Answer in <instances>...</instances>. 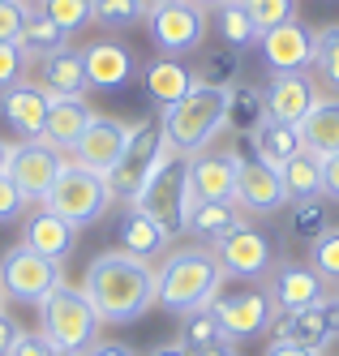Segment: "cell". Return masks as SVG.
Instances as JSON below:
<instances>
[{
  "mask_svg": "<svg viewBox=\"0 0 339 356\" xmlns=\"http://www.w3.org/2000/svg\"><path fill=\"white\" fill-rule=\"evenodd\" d=\"M82 292L95 305L99 322L125 326L155 309V266L142 258H129L120 249H103L90 258L82 275Z\"/></svg>",
  "mask_w": 339,
  "mask_h": 356,
  "instance_id": "obj_1",
  "label": "cell"
},
{
  "mask_svg": "<svg viewBox=\"0 0 339 356\" xmlns=\"http://www.w3.org/2000/svg\"><path fill=\"white\" fill-rule=\"evenodd\" d=\"M223 288V266L211 245H185L168 249V258L155 270V305H164L168 314H198L206 309Z\"/></svg>",
  "mask_w": 339,
  "mask_h": 356,
  "instance_id": "obj_2",
  "label": "cell"
},
{
  "mask_svg": "<svg viewBox=\"0 0 339 356\" xmlns=\"http://www.w3.org/2000/svg\"><path fill=\"white\" fill-rule=\"evenodd\" d=\"M159 129L176 155H198L228 129V90L198 82L185 99L159 112Z\"/></svg>",
  "mask_w": 339,
  "mask_h": 356,
  "instance_id": "obj_3",
  "label": "cell"
},
{
  "mask_svg": "<svg viewBox=\"0 0 339 356\" xmlns=\"http://www.w3.org/2000/svg\"><path fill=\"white\" fill-rule=\"evenodd\" d=\"M99 326L103 322L95 314V305L73 284H61L39 305V335L65 356H86L99 343Z\"/></svg>",
  "mask_w": 339,
  "mask_h": 356,
  "instance_id": "obj_4",
  "label": "cell"
},
{
  "mask_svg": "<svg viewBox=\"0 0 339 356\" xmlns=\"http://www.w3.org/2000/svg\"><path fill=\"white\" fill-rule=\"evenodd\" d=\"M134 207L146 211V215H155L168 232H185V219L198 207V197L189 189V155L168 150V155L159 159V168L146 176V185L134 197Z\"/></svg>",
  "mask_w": 339,
  "mask_h": 356,
  "instance_id": "obj_5",
  "label": "cell"
},
{
  "mask_svg": "<svg viewBox=\"0 0 339 356\" xmlns=\"http://www.w3.org/2000/svg\"><path fill=\"white\" fill-rule=\"evenodd\" d=\"M39 207L52 211V215H61V219L73 223V227H86V223H99L103 215H108L112 193H108V181H103L99 172H90V168H82V163L65 159L61 176L52 181V189L43 193Z\"/></svg>",
  "mask_w": 339,
  "mask_h": 356,
  "instance_id": "obj_6",
  "label": "cell"
},
{
  "mask_svg": "<svg viewBox=\"0 0 339 356\" xmlns=\"http://www.w3.org/2000/svg\"><path fill=\"white\" fill-rule=\"evenodd\" d=\"M168 138L159 129V120H134V134H129V146H125V155L116 159V168L103 176L108 181V193L112 202H125V207H134V197L142 193L146 185V176L159 168V159L168 155Z\"/></svg>",
  "mask_w": 339,
  "mask_h": 356,
  "instance_id": "obj_7",
  "label": "cell"
},
{
  "mask_svg": "<svg viewBox=\"0 0 339 356\" xmlns=\"http://www.w3.org/2000/svg\"><path fill=\"white\" fill-rule=\"evenodd\" d=\"M65 284V275H61V262H52L43 258V253H35L31 245H13L0 253V288H5L9 300H22V305H39L52 296Z\"/></svg>",
  "mask_w": 339,
  "mask_h": 356,
  "instance_id": "obj_8",
  "label": "cell"
},
{
  "mask_svg": "<svg viewBox=\"0 0 339 356\" xmlns=\"http://www.w3.org/2000/svg\"><path fill=\"white\" fill-rule=\"evenodd\" d=\"M146 31L150 43L164 56H189L206 43V9L198 0H172V5H150L146 9Z\"/></svg>",
  "mask_w": 339,
  "mask_h": 356,
  "instance_id": "obj_9",
  "label": "cell"
},
{
  "mask_svg": "<svg viewBox=\"0 0 339 356\" xmlns=\"http://www.w3.org/2000/svg\"><path fill=\"white\" fill-rule=\"evenodd\" d=\"M215 249V258L223 266V279H245V284H258V279H267L275 270V245L271 236L262 232V227H253V223H241V227H232V232L223 241L211 245Z\"/></svg>",
  "mask_w": 339,
  "mask_h": 356,
  "instance_id": "obj_10",
  "label": "cell"
},
{
  "mask_svg": "<svg viewBox=\"0 0 339 356\" xmlns=\"http://www.w3.org/2000/svg\"><path fill=\"white\" fill-rule=\"evenodd\" d=\"M206 309L215 314V322L223 326V335L232 343L241 339H258L262 330L275 326V305H271V292L267 288H245V292H219Z\"/></svg>",
  "mask_w": 339,
  "mask_h": 356,
  "instance_id": "obj_11",
  "label": "cell"
},
{
  "mask_svg": "<svg viewBox=\"0 0 339 356\" xmlns=\"http://www.w3.org/2000/svg\"><path fill=\"white\" fill-rule=\"evenodd\" d=\"M65 150H56L52 142H43V138H26V142H17L13 150H9V181L26 193V202H43V193L52 189V181L61 176V168H65Z\"/></svg>",
  "mask_w": 339,
  "mask_h": 356,
  "instance_id": "obj_12",
  "label": "cell"
},
{
  "mask_svg": "<svg viewBox=\"0 0 339 356\" xmlns=\"http://www.w3.org/2000/svg\"><path fill=\"white\" fill-rule=\"evenodd\" d=\"M232 202L245 215H275L288 207V189H283L279 168H271L258 155H237V193Z\"/></svg>",
  "mask_w": 339,
  "mask_h": 356,
  "instance_id": "obj_13",
  "label": "cell"
},
{
  "mask_svg": "<svg viewBox=\"0 0 339 356\" xmlns=\"http://www.w3.org/2000/svg\"><path fill=\"white\" fill-rule=\"evenodd\" d=\"M271 330H275L279 343H297V348H309V352H322V348H331L339 339V296L331 292L326 300L309 305V309L279 314Z\"/></svg>",
  "mask_w": 339,
  "mask_h": 356,
  "instance_id": "obj_14",
  "label": "cell"
},
{
  "mask_svg": "<svg viewBox=\"0 0 339 356\" xmlns=\"http://www.w3.org/2000/svg\"><path fill=\"white\" fill-rule=\"evenodd\" d=\"M267 292H271V305L275 314H297V309H309L331 296V284L309 266V262H297V258H283L275 262V270L267 275Z\"/></svg>",
  "mask_w": 339,
  "mask_h": 356,
  "instance_id": "obj_15",
  "label": "cell"
},
{
  "mask_svg": "<svg viewBox=\"0 0 339 356\" xmlns=\"http://www.w3.org/2000/svg\"><path fill=\"white\" fill-rule=\"evenodd\" d=\"M258 47H262V60H267L271 73H305V69H314L318 31L305 26L301 17H292V22H283V26L262 31Z\"/></svg>",
  "mask_w": 339,
  "mask_h": 356,
  "instance_id": "obj_16",
  "label": "cell"
},
{
  "mask_svg": "<svg viewBox=\"0 0 339 356\" xmlns=\"http://www.w3.org/2000/svg\"><path fill=\"white\" fill-rule=\"evenodd\" d=\"M129 134H134V124H125V120H116V116H95V120L86 124V134L73 142L69 159L82 163V168H90V172H99V176H108V172L116 168V159L125 155Z\"/></svg>",
  "mask_w": 339,
  "mask_h": 356,
  "instance_id": "obj_17",
  "label": "cell"
},
{
  "mask_svg": "<svg viewBox=\"0 0 339 356\" xmlns=\"http://www.w3.org/2000/svg\"><path fill=\"white\" fill-rule=\"evenodd\" d=\"M189 189L198 202H232L237 193V150H198L189 155Z\"/></svg>",
  "mask_w": 339,
  "mask_h": 356,
  "instance_id": "obj_18",
  "label": "cell"
},
{
  "mask_svg": "<svg viewBox=\"0 0 339 356\" xmlns=\"http://www.w3.org/2000/svg\"><path fill=\"white\" fill-rule=\"evenodd\" d=\"M267 99V116L283 124H301L305 112L318 104V86L309 73H271V82L262 90Z\"/></svg>",
  "mask_w": 339,
  "mask_h": 356,
  "instance_id": "obj_19",
  "label": "cell"
},
{
  "mask_svg": "<svg viewBox=\"0 0 339 356\" xmlns=\"http://www.w3.org/2000/svg\"><path fill=\"white\" fill-rule=\"evenodd\" d=\"M82 60H86V82L90 90H125L129 82H134V56H129V47L120 43H108V39H99V43H86L82 47Z\"/></svg>",
  "mask_w": 339,
  "mask_h": 356,
  "instance_id": "obj_20",
  "label": "cell"
},
{
  "mask_svg": "<svg viewBox=\"0 0 339 356\" xmlns=\"http://www.w3.org/2000/svg\"><path fill=\"white\" fill-rule=\"evenodd\" d=\"M116 245H120V253H129V258L150 262V258H159V253H168L172 232H168V227L155 219V215H146V211H138V207H129L125 219L116 223Z\"/></svg>",
  "mask_w": 339,
  "mask_h": 356,
  "instance_id": "obj_21",
  "label": "cell"
},
{
  "mask_svg": "<svg viewBox=\"0 0 339 356\" xmlns=\"http://www.w3.org/2000/svg\"><path fill=\"white\" fill-rule=\"evenodd\" d=\"M52 108V95L43 86L31 82H17L9 90H0V116H5L22 138H43V120Z\"/></svg>",
  "mask_w": 339,
  "mask_h": 356,
  "instance_id": "obj_22",
  "label": "cell"
},
{
  "mask_svg": "<svg viewBox=\"0 0 339 356\" xmlns=\"http://www.w3.org/2000/svg\"><path fill=\"white\" fill-rule=\"evenodd\" d=\"M22 245H31L35 253H43V258L61 262V258H69L73 245H77V227L65 223L61 215L35 207L31 215H26V223H22Z\"/></svg>",
  "mask_w": 339,
  "mask_h": 356,
  "instance_id": "obj_23",
  "label": "cell"
},
{
  "mask_svg": "<svg viewBox=\"0 0 339 356\" xmlns=\"http://www.w3.org/2000/svg\"><path fill=\"white\" fill-rule=\"evenodd\" d=\"M99 112L82 99H65V95H52V108H47V120H43V142H52L56 150H73V142L86 134V124L95 120Z\"/></svg>",
  "mask_w": 339,
  "mask_h": 356,
  "instance_id": "obj_24",
  "label": "cell"
},
{
  "mask_svg": "<svg viewBox=\"0 0 339 356\" xmlns=\"http://www.w3.org/2000/svg\"><path fill=\"white\" fill-rule=\"evenodd\" d=\"M39 82L47 95H65V99H82L90 90L86 82V60H82V47H61L39 60Z\"/></svg>",
  "mask_w": 339,
  "mask_h": 356,
  "instance_id": "obj_25",
  "label": "cell"
},
{
  "mask_svg": "<svg viewBox=\"0 0 339 356\" xmlns=\"http://www.w3.org/2000/svg\"><path fill=\"white\" fill-rule=\"evenodd\" d=\"M142 82H146V95L164 108H172L176 99H185L194 86H198V73L185 65V60H176V56H155L142 73Z\"/></svg>",
  "mask_w": 339,
  "mask_h": 356,
  "instance_id": "obj_26",
  "label": "cell"
},
{
  "mask_svg": "<svg viewBox=\"0 0 339 356\" xmlns=\"http://www.w3.org/2000/svg\"><path fill=\"white\" fill-rule=\"evenodd\" d=\"M305 150L314 155H335L339 150V95H318V104L305 112V120L297 124Z\"/></svg>",
  "mask_w": 339,
  "mask_h": 356,
  "instance_id": "obj_27",
  "label": "cell"
},
{
  "mask_svg": "<svg viewBox=\"0 0 339 356\" xmlns=\"http://www.w3.org/2000/svg\"><path fill=\"white\" fill-rule=\"evenodd\" d=\"M305 150V142H301V129L297 124H283V120H262L258 129L249 134V155H258V159H267L271 168H283L292 155H301Z\"/></svg>",
  "mask_w": 339,
  "mask_h": 356,
  "instance_id": "obj_28",
  "label": "cell"
},
{
  "mask_svg": "<svg viewBox=\"0 0 339 356\" xmlns=\"http://www.w3.org/2000/svg\"><path fill=\"white\" fill-rule=\"evenodd\" d=\"M241 223H245V211L237 207V202H198V207L189 211V219H185V232L202 236L206 245H215Z\"/></svg>",
  "mask_w": 339,
  "mask_h": 356,
  "instance_id": "obj_29",
  "label": "cell"
},
{
  "mask_svg": "<svg viewBox=\"0 0 339 356\" xmlns=\"http://www.w3.org/2000/svg\"><path fill=\"white\" fill-rule=\"evenodd\" d=\"M180 348H185L189 356H215L223 348H232V339L223 335V326L215 322L211 309H198V314H185V322H180Z\"/></svg>",
  "mask_w": 339,
  "mask_h": 356,
  "instance_id": "obj_30",
  "label": "cell"
},
{
  "mask_svg": "<svg viewBox=\"0 0 339 356\" xmlns=\"http://www.w3.org/2000/svg\"><path fill=\"white\" fill-rule=\"evenodd\" d=\"M17 47L26 52V60H43V56H52V52H61V47H69V35H65L43 9H31V17H26V26H22Z\"/></svg>",
  "mask_w": 339,
  "mask_h": 356,
  "instance_id": "obj_31",
  "label": "cell"
},
{
  "mask_svg": "<svg viewBox=\"0 0 339 356\" xmlns=\"http://www.w3.org/2000/svg\"><path fill=\"white\" fill-rule=\"evenodd\" d=\"M283 176V189H288V202H301V197H322V159L314 150H301L288 163L279 168Z\"/></svg>",
  "mask_w": 339,
  "mask_h": 356,
  "instance_id": "obj_32",
  "label": "cell"
},
{
  "mask_svg": "<svg viewBox=\"0 0 339 356\" xmlns=\"http://www.w3.org/2000/svg\"><path fill=\"white\" fill-rule=\"evenodd\" d=\"M215 31H219V39L232 47V52L253 47L258 39H262V31L253 26V17L237 5V0H219V5H215Z\"/></svg>",
  "mask_w": 339,
  "mask_h": 356,
  "instance_id": "obj_33",
  "label": "cell"
},
{
  "mask_svg": "<svg viewBox=\"0 0 339 356\" xmlns=\"http://www.w3.org/2000/svg\"><path fill=\"white\" fill-rule=\"evenodd\" d=\"M267 120V99L258 86H232L228 90V129H237V134H253L258 124Z\"/></svg>",
  "mask_w": 339,
  "mask_h": 356,
  "instance_id": "obj_34",
  "label": "cell"
},
{
  "mask_svg": "<svg viewBox=\"0 0 339 356\" xmlns=\"http://www.w3.org/2000/svg\"><path fill=\"white\" fill-rule=\"evenodd\" d=\"M335 227V219H331V202L326 197H301V202H292V236L297 241H309L314 245L318 236H326Z\"/></svg>",
  "mask_w": 339,
  "mask_h": 356,
  "instance_id": "obj_35",
  "label": "cell"
},
{
  "mask_svg": "<svg viewBox=\"0 0 339 356\" xmlns=\"http://www.w3.org/2000/svg\"><path fill=\"white\" fill-rule=\"evenodd\" d=\"M146 0H95V22L108 31H129L138 26V22H146Z\"/></svg>",
  "mask_w": 339,
  "mask_h": 356,
  "instance_id": "obj_36",
  "label": "cell"
},
{
  "mask_svg": "<svg viewBox=\"0 0 339 356\" xmlns=\"http://www.w3.org/2000/svg\"><path fill=\"white\" fill-rule=\"evenodd\" d=\"M65 35H77L95 22V0H43L39 5Z\"/></svg>",
  "mask_w": 339,
  "mask_h": 356,
  "instance_id": "obj_37",
  "label": "cell"
},
{
  "mask_svg": "<svg viewBox=\"0 0 339 356\" xmlns=\"http://www.w3.org/2000/svg\"><path fill=\"white\" fill-rule=\"evenodd\" d=\"M314 69H318L322 86H331V90L339 95V22H335V26H322V31H318Z\"/></svg>",
  "mask_w": 339,
  "mask_h": 356,
  "instance_id": "obj_38",
  "label": "cell"
},
{
  "mask_svg": "<svg viewBox=\"0 0 339 356\" xmlns=\"http://www.w3.org/2000/svg\"><path fill=\"white\" fill-rule=\"evenodd\" d=\"M237 5L253 17L258 31H271V26H283V22L297 17V0H237Z\"/></svg>",
  "mask_w": 339,
  "mask_h": 356,
  "instance_id": "obj_39",
  "label": "cell"
},
{
  "mask_svg": "<svg viewBox=\"0 0 339 356\" xmlns=\"http://www.w3.org/2000/svg\"><path fill=\"white\" fill-rule=\"evenodd\" d=\"M309 266H314L331 288H339V227H331L326 236L309 245Z\"/></svg>",
  "mask_w": 339,
  "mask_h": 356,
  "instance_id": "obj_40",
  "label": "cell"
},
{
  "mask_svg": "<svg viewBox=\"0 0 339 356\" xmlns=\"http://www.w3.org/2000/svg\"><path fill=\"white\" fill-rule=\"evenodd\" d=\"M237 73H241V52H232V47H228V52H215L211 60L198 69V82L232 90V86H237Z\"/></svg>",
  "mask_w": 339,
  "mask_h": 356,
  "instance_id": "obj_41",
  "label": "cell"
},
{
  "mask_svg": "<svg viewBox=\"0 0 339 356\" xmlns=\"http://www.w3.org/2000/svg\"><path fill=\"white\" fill-rule=\"evenodd\" d=\"M26 17H31V5H26V0H0V43H17Z\"/></svg>",
  "mask_w": 339,
  "mask_h": 356,
  "instance_id": "obj_42",
  "label": "cell"
},
{
  "mask_svg": "<svg viewBox=\"0 0 339 356\" xmlns=\"http://www.w3.org/2000/svg\"><path fill=\"white\" fill-rule=\"evenodd\" d=\"M26 52L17 43H0V90H9V86H17L22 82V73H26Z\"/></svg>",
  "mask_w": 339,
  "mask_h": 356,
  "instance_id": "obj_43",
  "label": "cell"
},
{
  "mask_svg": "<svg viewBox=\"0 0 339 356\" xmlns=\"http://www.w3.org/2000/svg\"><path fill=\"white\" fill-rule=\"evenodd\" d=\"M26 193L9 181V172H0V223H13V219H22L26 215Z\"/></svg>",
  "mask_w": 339,
  "mask_h": 356,
  "instance_id": "obj_44",
  "label": "cell"
},
{
  "mask_svg": "<svg viewBox=\"0 0 339 356\" xmlns=\"http://www.w3.org/2000/svg\"><path fill=\"white\" fill-rule=\"evenodd\" d=\"M9 356H65V352H56V348H52V343L39 335V330H22V339L13 343Z\"/></svg>",
  "mask_w": 339,
  "mask_h": 356,
  "instance_id": "obj_45",
  "label": "cell"
},
{
  "mask_svg": "<svg viewBox=\"0 0 339 356\" xmlns=\"http://www.w3.org/2000/svg\"><path fill=\"white\" fill-rule=\"evenodd\" d=\"M322 159V197L339 202V150L335 155H318Z\"/></svg>",
  "mask_w": 339,
  "mask_h": 356,
  "instance_id": "obj_46",
  "label": "cell"
},
{
  "mask_svg": "<svg viewBox=\"0 0 339 356\" xmlns=\"http://www.w3.org/2000/svg\"><path fill=\"white\" fill-rule=\"evenodd\" d=\"M17 339H22V326H17L9 314H0V356H9Z\"/></svg>",
  "mask_w": 339,
  "mask_h": 356,
  "instance_id": "obj_47",
  "label": "cell"
},
{
  "mask_svg": "<svg viewBox=\"0 0 339 356\" xmlns=\"http://www.w3.org/2000/svg\"><path fill=\"white\" fill-rule=\"evenodd\" d=\"M86 356H138V348H129L125 339H99Z\"/></svg>",
  "mask_w": 339,
  "mask_h": 356,
  "instance_id": "obj_48",
  "label": "cell"
},
{
  "mask_svg": "<svg viewBox=\"0 0 339 356\" xmlns=\"http://www.w3.org/2000/svg\"><path fill=\"white\" fill-rule=\"evenodd\" d=\"M262 356H322V352H309V348H297V343H279V339H275V343H271Z\"/></svg>",
  "mask_w": 339,
  "mask_h": 356,
  "instance_id": "obj_49",
  "label": "cell"
},
{
  "mask_svg": "<svg viewBox=\"0 0 339 356\" xmlns=\"http://www.w3.org/2000/svg\"><path fill=\"white\" fill-rule=\"evenodd\" d=\"M146 356H189V352H185V348H180L176 339H172V343H155V348H150Z\"/></svg>",
  "mask_w": 339,
  "mask_h": 356,
  "instance_id": "obj_50",
  "label": "cell"
},
{
  "mask_svg": "<svg viewBox=\"0 0 339 356\" xmlns=\"http://www.w3.org/2000/svg\"><path fill=\"white\" fill-rule=\"evenodd\" d=\"M9 150H13V146H9L5 138H0V172H5V168H9Z\"/></svg>",
  "mask_w": 339,
  "mask_h": 356,
  "instance_id": "obj_51",
  "label": "cell"
},
{
  "mask_svg": "<svg viewBox=\"0 0 339 356\" xmlns=\"http://www.w3.org/2000/svg\"><path fill=\"white\" fill-rule=\"evenodd\" d=\"M215 356H237V348H223V352H215Z\"/></svg>",
  "mask_w": 339,
  "mask_h": 356,
  "instance_id": "obj_52",
  "label": "cell"
},
{
  "mask_svg": "<svg viewBox=\"0 0 339 356\" xmlns=\"http://www.w3.org/2000/svg\"><path fill=\"white\" fill-rule=\"evenodd\" d=\"M198 5H202V9H211V5H219V0H198Z\"/></svg>",
  "mask_w": 339,
  "mask_h": 356,
  "instance_id": "obj_53",
  "label": "cell"
},
{
  "mask_svg": "<svg viewBox=\"0 0 339 356\" xmlns=\"http://www.w3.org/2000/svg\"><path fill=\"white\" fill-rule=\"evenodd\" d=\"M146 5H172V0H146Z\"/></svg>",
  "mask_w": 339,
  "mask_h": 356,
  "instance_id": "obj_54",
  "label": "cell"
},
{
  "mask_svg": "<svg viewBox=\"0 0 339 356\" xmlns=\"http://www.w3.org/2000/svg\"><path fill=\"white\" fill-rule=\"evenodd\" d=\"M0 314H5V288H0Z\"/></svg>",
  "mask_w": 339,
  "mask_h": 356,
  "instance_id": "obj_55",
  "label": "cell"
},
{
  "mask_svg": "<svg viewBox=\"0 0 339 356\" xmlns=\"http://www.w3.org/2000/svg\"><path fill=\"white\" fill-rule=\"evenodd\" d=\"M26 5H43V0H26Z\"/></svg>",
  "mask_w": 339,
  "mask_h": 356,
  "instance_id": "obj_56",
  "label": "cell"
},
{
  "mask_svg": "<svg viewBox=\"0 0 339 356\" xmlns=\"http://www.w3.org/2000/svg\"><path fill=\"white\" fill-rule=\"evenodd\" d=\"M335 296H339V292H335Z\"/></svg>",
  "mask_w": 339,
  "mask_h": 356,
  "instance_id": "obj_57",
  "label": "cell"
}]
</instances>
